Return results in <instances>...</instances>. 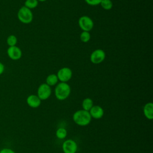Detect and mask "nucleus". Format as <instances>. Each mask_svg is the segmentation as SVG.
I'll return each instance as SVG.
<instances>
[{
	"instance_id": "nucleus-6",
	"label": "nucleus",
	"mask_w": 153,
	"mask_h": 153,
	"mask_svg": "<svg viewBox=\"0 0 153 153\" xmlns=\"http://www.w3.org/2000/svg\"><path fill=\"white\" fill-rule=\"evenodd\" d=\"M58 79L62 82H67L72 76V70L68 67H63L60 69L57 74Z\"/></svg>"
},
{
	"instance_id": "nucleus-12",
	"label": "nucleus",
	"mask_w": 153,
	"mask_h": 153,
	"mask_svg": "<svg viewBox=\"0 0 153 153\" xmlns=\"http://www.w3.org/2000/svg\"><path fill=\"white\" fill-rule=\"evenodd\" d=\"M145 117L148 120H152L153 118V103L148 102L144 105L143 109Z\"/></svg>"
},
{
	"instance_id": "nucleus-4",
	"label": "nucleus",
	"mask_w": 153,
	"mask_h": 153,
	"mask_svg": "<svg viewBox=\"0 0 153 153\" xmlns=\"http://www.w3.org/2000/svg\"><path fill=\"white\" fill-rule=\"evenodd\" d=\"M78 25L83 31L89 32L93 26L94 23L92 19L87 16H82L78 19Z\"/></svg>"
},
{
	"instance_id": "nucleus-5",
	"label": "nucleus",
	"mask_w": 153,
	"mask_h": 153,
	"mask_svg": "<svg viewBox=\"0 0 153 153\" xmlns=\"http://www.w3.org/2000/svg\"><path fill=\"white\" fill-rule=\"evenodd\" d=\"M51 94V89L50 86L46 83L41 84L37 90V96L41 100H44L50 97Z\"/></svg>"
},
{
	"instance_id": "nucleus-21",
	"label": "nucleus",
	"mask_w": 153,
	"mask_h": 153,
	"mask_svg": "<svg viewBox=\"0 0 153 153\" xmlns=\"http://www.w3.org/2000/svg\"><path fill=\"white\" fill-rule=\"evenodd\" d=\"M0 153H16L13 150L10 148H4L1 150Z\"/></svg>"
},
{
	"instance_id": "nucleus-19",
	"label": "nucleus",
	"mask_w": 153,
	"mask_h": 153,
	"mask_svg": "<svg viewBox=\"0 0 153 153\" xmlns=\"http://www.w3.org/2000/svg\"><path fill=\"white\" fill-rule=\"evenodd\" d=\"M80 39L83 42H87L91 38V35L89 32L82 31L80 34Z\"/></svg>"
},
{
	"instance_id": "nucleus-11",
	"label": "nucleus",
	"mask_w": 153,
	"mask_h": 153,
	"mask_svg": "<svg viewBox=\"0 0 153 153\" xmlns=\"http://www.w3.org/2000/svg\"><path fill=\"white\" fill-rule=\"evenodd\" d=\"M26 102L29 106L32 108H36L40 106L41 100L38 97L37 95L31 94L27 97Z\"/></svg>"
},
{
	"instance_id": "nucleus-9",
	"label": "nucleus",
	"mask_w": 153,
	"mask_h": 153,
	"mask_svg": "<svg viewBox=\"0 0 153 153\" xmlns=\"http://www.w3.org/2000/svg\"><path fill=\"white\" fill-rule=\"evenodd\" d=\"M7 53L10 59L13 60H19L22 56V51L17 46L9 47L7 50Z\"/></svg>"
},
{
	"instance_id": "nucleus-15",
	"label": "nucleus",
	"mask_w": 153,
	"mask_h": 153,
	"mask_svg": "<svg viewBox=\"0 0 153 153\" xmlns=\"http://www.w3.org/2000/svg\"><path fill=\"white\" fill-rule=\"evenodd\" d=\"M56 136L59 139H65L67 136V130L63 127L59 128L56 131Z\"/></svg>"
},
{
	"instance_id": "nucleus-22",
	"label": "nucleus",
	"mask_w": 153,
	"mask_h": 153,
	"mask_svg": "<svg viewBox=\"0 0 153 153\" xmlns=\"http://www.w3.org/2000/svg\"><path fill=\"white\" fill-rule=\"evenodd\" d=\"M5 71V66L4 65L0 62V75H1Z\"/></svg>"
},
{
	"instance_id": "nucleus-7",
	"label": "nucleus",
	"mask_w": 153,
	"mask_h": 153,
	"mask_svg": "<svg viewBox=\"0 0 153 153\" xmlns=\"http://www.w3.org/2000/svg\"><path fill=\"white\" fill-rule=\"evenodd\" d=\"M106 54L102 49H96L90 55V61L94 64H99L105 59Z\"/></svg>"
},
{
	"instance_id": "nucleus-3",
	"label": "nucleus",
	"mask_w": 153,
	"mask_h": 153,
	"mask_svg": "<svg viewBox=\"0 0 153 153\" xmlns=\"http://www.w3.org/2000/svg\"><path fill=\"white\" fill-rule=\"evenodd\" d=\"M33 17V13L31 10L25 6L20 7L17 12V18L22 23L29 24L31 23Z\"/></svg>"
},
{
	"instance_id": "nucleus-14",
	"label": "nucleus",
	"mask_w": 153,
	"mask_h": 153,
	"mask_svg": "<svg viewBox=\"0 0 153 153\" xmlns=\"http://www.w3.org/2000/svg\"><path fill=\"white\" fill-rule=\"evenodd\" d=\"M93 106V102L91 99L87 97L84 99L82 100V107L84 110L89 111Z\"/></svg>"
},
{
	"instance_id": "nucleus-8",
	"label": "nucleus",
	"mask_w": 153,
	"mask_h": 153,
	"mask_svg": "<svg viewBox=\"0 0 153 153\" xmlns=\"http://www.w3.org/2000/svg\"><path fill=\"white\" fill-rule=\"evenodd\" d=\"M62 149L64 153H76L78 149V145L75 140L67 139L62 144Z\"/></svg>"
},
{
	"instance_id": "nucleus-20",
	"label": "nucleus",
	"mask_w": 153,
	"mask_h": 153,
	"mask_svg": "<svg viewBox=\"0 0 153 153\" xmlns=\"http://www.w3.org/2000/svg\"><path fill=\"white\" fill-rule=\"evenodd\" d=\"M85 2L89 5L95 6L99 5L102 1V0H84Z\"/></svg>"
},
{
	"instance_id": "nucleus-17",
	"label": "nucleus",
	"mask_w": 153,
	"mask_h": 153,
	"mask_svg": "<svg viewBox=\"0 0 153 153\" xmlns=\"http://www.w3.org/2000/svg\"><path fill=\"white\" fill-rule=\"evenodd\" d=\"M7 44L9 47L15 46L17 43V38L14 35H9L7 38Z\"/></svg>"
},
{
	"instance_id": "nucleus-10",
	"label": "nucleus",
	"mask_w": 153,
	"mask_h": 153,
	"mask_svg": "<svg viewBox=\"0 0 153 153\" xmlns=\"http://www.w3.org/2000/svg\"><path fill=\"white\" fill-rule=\"evenodd\" d=\"M88 112L91 118L94 119H100L104 115V111L99 105H93Z\"/></svg>"
},
{
	"instance_id": "nucleus-2",
	"label": "nucleus",
	"mask_w": 153,
	"mask_h": 153,
	"mask_svg": "<svg viewBox=\"0 0 153 153\" xmlns=\"http://www.w3.org/2000/svg\"><path fill=\"white\" fill-rule=\"evenodd\" d=\"M71 91V87L67 82H60L54 89V94L58 100H64L69 96Z\"/></svg>"
},
{
	"instance_id": "nucleus-16",
	"label": "nucleus",
	"mask_w": 153,
	"mask_h": 153,
	"mask_svg": "<svg viewBox=\"0 0 153 153\" xmlns=\"http://www.w3.org/2000/svg\"><path fill=\"white\" fill-rule=\"evenodd\" d=\"M38 5V0H26L25 2V7L31 10L36 8Z\"/></svg>"
},
{
	"instance_id": "nucleus-13",
	"label": "nucleus",
	"mask_w": 153,
	"mask_h": 153,
	"mask_svg": "<svg viewBox=\"0 0 153 153\" xmlns=\"http://www.w3.org/2000/svg\"><path fill=\"white\" fill-rule=\"evenodd\" d=\"M58 78L56 74H51L47 76L46 78V84L49 86L55 85L58 82Z\"/></svg>"
},
{
	"instance_id": "nucleus-23",
	"label": "nucleus",
	"mask_w": 153,
	"mask_h": 153,
	"mask_svg": "<svg viewBox=\"0 0 153 153\" xmlns=\"http://www.w3.org/2000/svg\"><path fill=\"white\" fill-rule=\"evenodd\" d=\"M46 0H38V1H40V2H44Z\"/></svg>"
},
{
	"instance_id": "nucleus-18",
	"label": "nucleus",
	"mask_w": 153,
	"mask_h": 153,
	"mask_svg": "<svg viewBox=\"0 0 153 153\" xmlns=\"http://www.w3.org/2000/svg\"><path fill=\"white\" fill-rule=\"evenodd\" d=\"M100 5L104 10H109L112 8L113 4L111 0H102Z\"/></svg>"
},
{
	"instance_id": "nucleus-1",
	"label": "nucleus",
	"mask_w": 153,
	"mask_h": 153,
	"mask_svg": "<svg viewBox=\"0 0 153 153\" xmlns=\"http://www.w3.org/2000/svg\"><path fill=\"white\" fill-rule=\"evenodd\" d=\"M72 118L75 123L79 126H86L91 121V117L89 112L84 109L76 111L73 114Z\"/></svg>"
}]
</instances>
